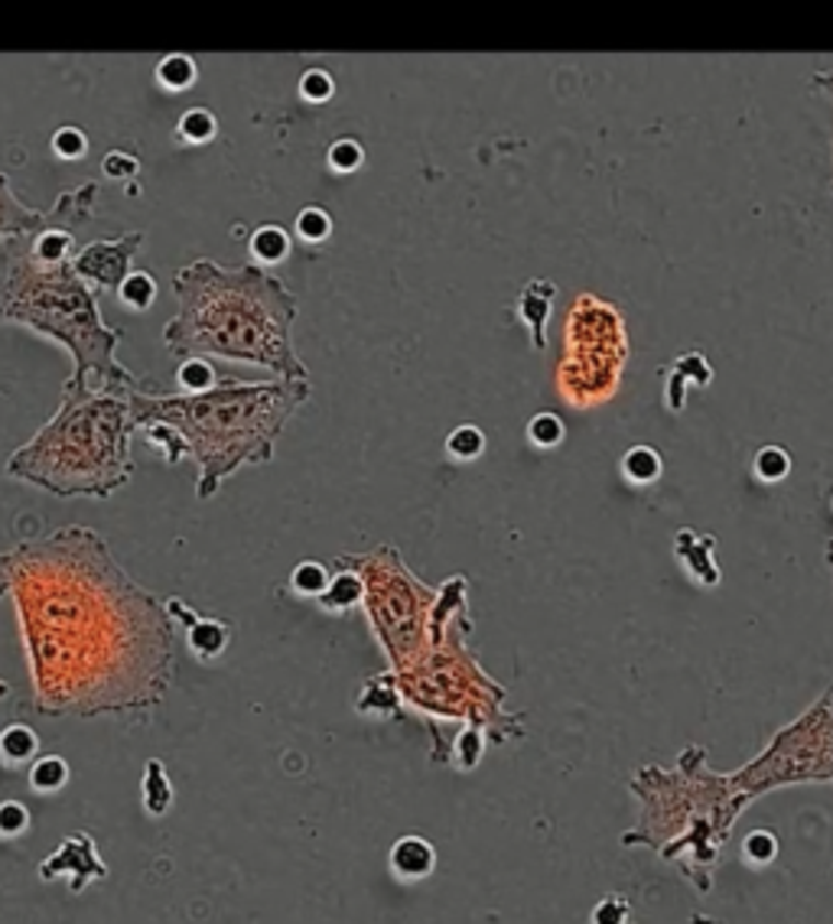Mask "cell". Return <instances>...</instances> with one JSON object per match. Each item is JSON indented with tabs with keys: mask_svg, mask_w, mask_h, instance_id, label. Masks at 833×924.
Instances as JSON below:
<instances>
[{
	"mask_svg": "<svg viewBox=\"0 0 833 924\" xmlns=\"http://www.w3.org/2000/svg\"><path fill=\"white\" fill-rule=\"evenodd\" d=\"M10 600L43 717H147L176 677V631L85 524L53 527L7 550Z\"/></svg>",
	"mask_w": 833,
	"mask_h": 924,
	"instance_id": "cell-1",
	"label": "cell"
},
{
	"mask_svg": "<svg viewBox=\"0 0 833 924\" xmlns=\"http://www.w3.org/2000/svg\"><path fill=\"white\" fill-rule=\"evenodd\" d=\"M99 183L62 190L43 208V221L0 244V326H23L72 358L66 385L92 391H130L140 378L121 365V332L107 326L99 294L76 274L79 228L99 206Z\"/></svg>",
	"mask_w": 833,
	"mask_h": 924,
	"instance_id": "cell-2",
	"label": "cell"
},
{
	"mask_svg": "<svg viewBox=\"0 0 833 924\" xmlns=\"http://www.w3.org/2000/svg\"><path fill=\"white\" fill-rule=\"evenodd\" d=\"M170 284L176 294V312L163 326L170 355L254 365L287 381L310 378L294 342L300 300L277 274L254 261L199 258L183 264Z\"/></svg>",
	"mask_w": 833,
	"mask_h": 924,
	"instance_id": "cell-3",
	"label": "cell"
},
{
	"mask_svg": "<svg viewBox=\"0 0 833 924\" xmlns=\"http://www.w3.org/2000/svg\"><path fill=\"white\" fill-rule=\"evenodd\" d=\"M307 381H238L221 378L206 395H167L153 381L130 391L137 430L163 423L186 443V459L196 463V499H212L238 469L264 466L277 453V440L310 401Z\"/></svg>",
	"mask_w": 833,
	"mask_h": 924,
	"instance_id": "cell-4",
	"label": "cell"
},
{
	"mask_svg": "<svg viewBox=\"0 0 833 924\" xmlns=\"http://www.w3.org/2000/svg\"><path fill=\"white\" fill-rule=\"evenodd\" d=\"M628 791L638 801V823L619 836L625 849H654L707 896L717 882L735 821L752 805L732 782V772L710 768L707 745H687L674 768L641 765Z\"/></svg>",
	"mask_w": 833,
	"mask_h": 924,
	"instance_id": "cell-5",
	"label": "cell"
},
{
	"mask_svg": "<svg viewBox=\"0 0 833 924\" xmlns=\"http://www.w3.org/2000/svg\"><path fill=\"white\" fill-rule=\"evenodd\" d=\"M130 391L62 385L56 413L10 453L3 472L56 499H111L134 476Z\"/></svg>",
	"mask_w": 833,
	"mask_h": 924,
	"instance_id": "cell-6",
	"label": "cell"
},
{
	"mask_svg": "<svg viewBox=\"0 0 833 924\" xmlns=\"http://www.w3.org/2000/svg\"><path fill=\"white\" fill-rule=\"evenodd\" d=\"M472 628L469 580H443L426 654L408 671H388L401 714L433 722V739H440L436 722H459L486 732L489 742H515L524 735V714L509 710V691L482 668L469 644Z\"/></svg>",
	"mask_w": 833,
	"mask_h": 924,
	"instance_id": "cell-7",
	"label": "cell"
},
{
	"mask_svg": "<svg viewBox=\"0 0 833 924\" xmlns=\"http://www.w3.org/2000/svg\"><path fill=\"white\" fill-rule=\"evenodd\" d=\"M332 563L362 577V609L385 651L388 671H408L433 641V613L440 586H426L398 547L381 544L365 554H339Z\"/></svg>",
	"mask_w": 833,
	"mask_h": 924,
	"instance_id": "cell-8",
	"label": "cell"
},
{
	"mask_svg": "<svg viewBox=\"0 0 833 924\" xmlns=\"http://www.w3.org/2000/svg\"><path fill=\"white\" fill-rule=\"evenodd\" d=\"M628 362V332L619 309L596 294H580L567 312L557 395L570 408H600L616 398Z\"/></svg>",
	"mask_w": 833,
	"mask_h": 924,
	"instance_id": "cell-9",
	"label": "cell"
},
{
	"mask_svg": "<svg viewBox=\"0 0 833 924\" xmlns=\"http://www.w3.org/2000/svg\"><path fill=\"white\" fill-rule=\"evenodd\" d=\"M732 782L749 801L795 785H833V681L801 717L775 729Z\"/></svg>",
	"mask_w": 833,
	"mask_h": 924,
	"instance_id": "cell-10",
	"label": "cell"
},
{
	"mask_svg": "<svg viewBox=\"0 0 833 924\" xmlns=\"http://www.w3.org/2000/svg\"><path fill=\"white\" fill-rule=\"evenodd\" d=\"M144 231H124L114 238H95L79 248L72 267L95 294H117L124 277L134 271V258L144 251Z\"/></svg>",
	"mask_w": 833,
	"mask_h": 924,
	"instance_id": "cell-11",
	"label": "cell"
},
{
	"mask_svg": "<svg viewBox=\"0 0 833 924\" xmlns=\"http://www.w3.org/2000/svg\"><path fill=\"white\" fill-rule=\"evenodd\" d=\"M36 872H39L43 882L69 879V889L79 896L85 886L102 882L104 876H107V863L99 856L95 836L85 833V830H76V833H69V836L39 863Z\"/></svg>",
	"mask_w": 833,
	"mask_h": 924,
	"instance_id": "cell-12",
	"label": "cell"
},
{
	"mask_svg": "<svg viewBox=\"0 0 833 924\" xmlns=\"http://www.w3.org/2000/svg\"><path fill=\"white\" fill-rule=\"evenodd\" d=\"M167 609H170L173 621L180 618V621L186 625L190 651H193L203 664H215V661L225 654V648H228V641H231V625H228V621L196 613V609H193L186 600H180V596H173V600L167 603Z\"/></svg>",
	"mask_w": 833,
	"mask_h": 924,
	"instance_id": "cell-13",
	"label": "cell"
},
{
	"mask_svg": "<svg viewBox=\"0 0 833 924\" xmlns=\"http://www.w3.org/2000/svg\"><path fill=\"white\" fill-rule=\"evenodd\" d=\"M661 375H664V408L671 413L684 411L687 388H710L714 381V368L700 352H684L681 358L664 365Z\"/></svg>",
	"mask_w": 833,
	"mask_h": 924,
	"instance_id": "cell-14",
	"label": "cell"
},
{
	"mask_svg": "<svg viewBox=\"0 0 833 924\" xmlns=\"http://www.w3.org/2000/svg\"><path fill=\"white\" fill-rule=\"evenodd\" d=\"M714 550H717V537L714 534H700L694 527H681L677 537H674V557L684 563L691 580L700 583L704 590H714L720 583V567L714 560Z\"/></svg>",
	"mask_w": 833,
	"mask_h": 924,
	"instance_id": "cell-15",
	"label": "cell"
},
{
	"mask_svg": "<svg viewBox=\"0 0 833 924\" xmlns=\"http://www.w3.org/2000/svg\"><path fill=\"white\" fill-rule=\"evenodd\" d=\"M554 297H557V284L547 281V277L527 281L524 290L518 294L515 312H518L521 326H527V332H530L534 352H544V349H547V319H550V312H554Z\"/></svg>",
	"mask_w": 833,
	"mask_h": 924,
	"instance_id": "cell-16",
	"label": "cell"
},
{
	"mask_svg": "<svg viewBox=\"0 0 833 924\" xmlns=\"http://www.w3.org/2000/svg\"><path fill=\"white\" fill-rule=\"evenodd\" d=\"M388 863H391V872L404 882H416V879H426L433 876L436 869V849L426 836H416V833H408L401 840H395L391 853H388Z\"/></svg>",
	"mask_w": 833,
	"mask_h": 924,
	"instance_id": "cell-17",
	"label": "cell"
},
{
	"mask_svg": "<svg viewBox=\"0 0 833 924\" xmlns=\"http://www.w3.org/2000/svg\"><path fill=\"white\" fill-rule=\"evenodd\" d=\"M39 221H43V212L26 206V203L16 196L10 176L0 173V244L20 238V235H26V231H33Z\"/></svg>",
	"mask_w": 833,
	"mask_h": 924,
	"instance_id": "cell-18",
	"label": "cell"
},
{
	"mask_svg": "<svg viewBox=\"0 0 833 924\" xmlns=\"http://www.w3.org/2000/svg\"><path fill=\"white\" fill-rule=\"evenodd\" d=\"M362 600H365L362 577H358L355 570H349V567L332 563V583H329V590L316 600L319 609L329 613V616H345V613H352L355 606H362Z\"/></svg>",
	"mask_w": 833,
	"mask_h": 924,
	"instance_id": "cell-19",
	"label": "cell"
},
{
	"mask_svg": "<svg viewBox=\"0 0 833 924\" xmlns=\"http://www.w3.org/2000/svg\"><path fill=\"white\" fill-rule=\"evenodd\" d=\"M355 710H358L362 717H401V704H398V694H395V684H391L388 671L365 677V684H362V691H358V697H355Z\"/></svg>",
	"mask_w": 833,
	"mask_h": 924,
	"instance_id": "cell-20",
	"label": "cell"
},
{
	"mask_svg": "<svg viewBox=\"0 0 833 924\" xmlns=\"http://www.w3.org/2000/svg\"><path fill=\"white\" fill-rule=\"evenodd\" d=\"M140 801L150 818H163L173 808V782L160 758H150L140 778Z\"/></svg>",
	"mask_w": 833,
	"mask_h": 924,
	"instance_id": "cell-21",
	"label": "cell"
},
{
	"mask_svg": "<svg viewBox=\"0 0 833 924\" xmlns=\"http://www.w3.org/2000/svg\"><path fill=\"white\" fill-rule=\"evenodd\" d=\"M248 248H251V254H254V264L271 271V267H277V264L287 261V254H290V235H287L281 225L267 221V225H261V228L251 231Z\"/></svg>",
	"mask_w": 833,
	"mask_h": 924,
	"instance_id": "cell-22",
	"label": "cell"
},
{
	"mask_svg": "<svg viewBox=\"0 0 833 924\" xmlns=\"http://www.w3.org/2000/svg\"><path fill=\"white\" fill-rule=\"evenodd\" d=\"M153 79H157V85H160L163 92L183 95V92H190V89L199 82V66H196V59L186 56V53H170V56H163V59L157 62Z\"/></svg>",
	"mask_w": 833,
	"mask_h": 924,
	"instance_id": "cell-23",
	"label": "cell"
},
{
	"mask_svg": "<svg viewBox=\"0 0 833 924\" xmlns=\"http://www.w3.org/2000/svg\"><path fill=\"white\" fill-rule=\"evenodd\" d=\"M39 735L26 722H10L0 732V758L7 765H33L39 758Z\"/></svg>",
	"mask_w": 833,
	"mask_h": 924,
	"instance_id": "cell-24",
	"label": "cell"
},
{
	"mask_svg": "<svg viewBox=\"0 0 833 924\" xmlns=\"http://www.w3.org/2000/svg\"><path fill=\"white\" fill-rule=\"evenodd\" d=\"M623 476L631 486H654L664 476V459L654 446L635 443L623 456Z\"/></svg>",
	"mask_w": 833,
	"mask_h": 924,
	"instance_id": "cell-25",
	"label": "cell"
},
{
	"mask_svg": "<svg viewBox=\"0 0 833 924\" xmlns=\"http://www.w3.org/2000/svg\"><path fill=\"white\" fill-rule=\"evenodd\" d=\"M218 137V117L208 107H186L176 121V140L186 147H206Z\"/></svg>",
	"mask_w": 833,
	"mask_h": 924,
	"instance_id": "cell-26",
	"label": "cell"
},
{
	"mask_svg": "<svg viewBox=\"0 0 833 924\" xmlns=\"http://www.w3.org/2000/svg\"><path fill=\"white\" fill-rule=\"evenodd\" d=\"M30 788L36 795H56L69 785V762L62 755H39L30 765Z\"/></svg>",
	"mask_w": 833,
	"mask_h": 924,
	"instance_id": "cell-27",
	"label": "cell"
},
{
	"mask_svg": "<svg viewBox=\"0 0 833 924\" xmlns=\"http://www.w3.org/2000/svg\"><path fill=\"white\" fill-rule=\"evenodd\" d=\"M157 294H160V287H157V277L150 271H130L124 277V284L117 287L121 304L127 309H134V312H147L157 304Z\"/></svg>",
	"mask_w": 833,
	"mask_h": 924,
	"instance_id": "cell-28",
	"label": "cell"
},
{
	"mask_svg": "<svg viewBox=\"0 0 833 924\" xmlns=\"http://www.w3.org/2000/svg\"><path fill=\"white\" fill-rule=\"evenodd\" d=\"M752 472H755V479H758V482H765V486H778V482H785V479H788V472H791V453H788L785 446L768 443V446H762V449L755 453V459H752Z\"/></svg>",
	"mask_w": 833,
	"mask_h": 924,
	"instance_id": "cell-29",
	"label": "cell"
},
{
	"mask_svg": "<svg viewBox=\"0 0 833 924\" xmlns=\"http://www.w3.org/2000/svg\"><path fill=\"white\" fill-rule=\"evenodd\" d=\"M332 583V567L319 563V560H304L290 570V590L297 596H307V600H319Z\"/></svg>",
	"mask_w": 833,
	"mask_h": 924,
	"instance_id": "cell-30",
	"label": "cell"
},
{
	"mask_svg": "<svg viewBox=\"0 0 833 924\" xmlns=\"http://www.w3.org/2000/svg\"><path fill=\"white\" fill-rule=\"evenodd\" d=\"M486 453V433L476 423H459L446 436V456L459 463H472Z\"/></svg>",
	"mask_w": 833,
	"mask_h": 924,
	"instance_id": "cell-31",
	"label": "cell"
},
{
	"mask_svg": "<svg viewBox=\"0 0 833 924\" xmlns=\"http://www.w3.org/2000/svg\"><path fill=\"white\" fill-rule=\"evenodd\" d=\"M176 378H180L183 395H206L221 381V375L215 372V365L208 358H183Z\"/></svg>",
	"mask_w": 833,
	"mask_h": 924,
	"instance_id": "cell-32",
	"label": "cell"
},
{
	"mask_svg": "<svg viewBox=\"0 0 833 924\" xmlns=\"http://www.w3.org/2000/svg\"><path fill=\"white\" fill-rule=\"evenodd\" d=\"M563 436H567V423H563L560 413L540 411L527 420V440H530L537 449H554V446L563 443Z\"/></svg>",
	"mask_w": 833,
	"mask_h": 924,
	"instance_id": "cell-33",
	"label": "cell"
},
{
	"mask_svg": "<svg viewBox=\"0 0 833 924\" xmlns=\"http://www.w3.org/2000/svg\"><path fill=\"white\" fill-rule=\"evenodd\" d=\"M294 231L304 244H322L332 235V215L322 206H307L297 212Z\"/></svg>",
	"mask_w": 833,
	"mask_h": 924,
	"instance_id": "cell-34",
	"label": "cell"
},
{
	"mask_svg": "<svg viewBox=\"0 0 833 924\" xmlns=\"http://www.w3.org/2000/svg\"><path fill=\"white\" fill-rule=\"evenodd\" d=\"M326 163H329L332 173H342V176L345 173H358L362 163H365V150H362V144L355 137H339V140L329 144Z\"/></svg>",
	"mask_w": 833,
	"mask_h": 924,
	"instance_id": "cell-35",
	"label": "cell"
},
{
	"mask_svg": "<svg viewBox=\"0 0 833 924\" xmlns=\"http://www.w3.org/2000/svg\"><path fill=\"white\" fill-rule=\"evenodd\" d=\"M778 849H781V843H778V836H775L772 830H752V833L742 840V859H745L749 866H755V869L775 863Z\"/></svg>",
	"mask_w": 833,
	"mask_h": 924,
	"instance_id": "cell-36",
	"label": "cell"
},
{
	"mask_svg": "<svg viewBox=\"0 0 833 924\" xmlns=\"http://www.w3.org/2000/svg\"><path fill=\"white\" fill-rule=\"evenodd\" d=\"M49 147H53V153H56L59 160L76 163V160H82V157L89 153V134H85L82 127H76V124H66V127H59V130L53 134Z\"/></svg>",
	"mask_w": 833,
	"mask_h": 924,
	"instance_id": "cell-37",
	"label": "cell"
},
{
	"mask_svg": "<svg viewBox=\"0 0 833 924\" xmlns=\"http://www.w3.org/2000/svg\"><path fill=\"white\" fill-rule=\"evenodd\" d=\"M297 92H300L304 102L310 104L332 102V95H335V79H332L326 69H307V72L300 76V82H297Z\"/></svg>",
	"mask_w": 833,
	"mask_h": 924,
	"instance_id": "cell-38",
	"label": "cell"
},
{
	"mask_svg": "<svg viewBox=\"0 0 833 924\" xmlns=\"http://www.w3.org/2000/svg\"><path fill=\"white\" fill-rule=\"evenodd\" d=\"M102 173L114 183H127L140 176V160L130 150H107L102 160Z\"/></svg>",
	"mask_w": 833,
	"mask_h": 924,
	"instance_id": "cell-39",
	"label": "cell"
},
{
	"mask_svg": "<svg viewBox=\"0 0 833 924\" xmlns=\"http://www.w3.org/2000/svg\"><path fill=\"white\" fill-rule=\"evenodd\" d=\"M30 830V811L20 801H3L0 805V836L3 840H16Z\"/></svg>",
	"mask_w": 833,
	"mask_h": 924,
	"instance_id": "cell-40",
	"label": "cell"
},
{
	"mask_svg": "<svg viewBox=\"0 0 833 924\" xmlns=\"http://www.w3.org/2000/svg\"><path fill=\"white\" fill-rule=\"evenodd\" d=\"M593 924H628V899L623 896H606L600 899V905L593 909Z\"/></svg>",
	"mask_w": 833,
	"mask_h": 924,
	"instance_id": "cell-41",
	"label": "cell"
},
{
	"mask_svg": "<svg viewBox=\"0 0 833 924\" xmlns=\"http://www.w3.org/2000/svg\"><path fill=\"white\" fill-rule=\"evenodd\" d=\"M811 85L833 102V72H814V76H811ZM831 193H833V183H831Z\"/></svg>",
	"mask_w": 833,
	"mask_h": 924,
	"instance_id": "cell-42",
	"label": "cell"
},
{
	"mask_svg": "<svg viewBox=\"0 0 833 924\" xmlns=\"http://www.w3.org/2000/svg\"><path fill=\"white\" fill-rule=\"evenodd\" d=\"M10 596V563H7V550L0 554V600Z\"/></svg>",
	"mask_w": 833,
	"mask_h": 924,
	"instance_id": "cell-43",
	"label": "cell"
},
{
	"mask_svg": "<svg viewBox=\"0 0 833 924\" xmlns=\"http://www.w3.org/2000/svg\"><path fill=\"white\" fill-rule=\"evenodd\" d=\"M828 567H831V577H833V537L828 540Z\"/></svg>",
	"mask_w": 833,
	"mask_h": 924,
	"instance_id": "cell-44",
	"label": "cell"
},
{
	"mask_svg": "<svg viewBox=\"0 0 833 924\" xmlns=\"http://www.w3.org/2000/svg\"><path fill=\"white\" fill-rule=\"evenodd\" d=\"M3 697H7V684L0 681V700H3Z\"/></svg>",
	"mask_w": 833,
	"mask_h": 924,
	"instance_id": "cell-45",
	"label": "cell"
},
{
	"mask_svg": "<svg viewBox=\"0 0 833 924\" xmlns=\"http://www.w3.org/2000/svg\"><path fill=\"white\" fill-rule=\"evenodd\" d=\"M831 505H833V495H831Z\"/></svg>",
	"mask_w": 833,
	"mask_h": 924,
	"instance_id": "cell-46",
	"label": "cell"
},
{
	"mask_svg": "<svg viewBox=\"0 0 833 924\" xmlns=\"http://www.w3.org/2000/svg\"><path fill=\"white\" fill-rule=\"evenodd\" d=\"M628 924H631V922H628Z\"/></svg>",
	"mask_w": 833,
	"mask_h": 924,
	"instance_id": "cell-47",
	"label": "cell"
}]
</instances>
